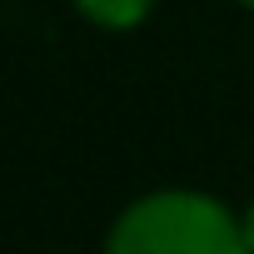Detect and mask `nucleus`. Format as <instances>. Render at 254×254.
Masks as SVG:
<instances>
[{
    "label": "nucleus",
    "instance_id": "obj_1",
    "mask_svg": "<svg viewBox=\"0 0 254 254\" xmlns=\"http://www.w3.org/2000/svg\"><path fill=\"white\" fill-rule=\"evenodd\" d=\"M105 254H249V244L224 199L204 190H150L115 214Z\"/></svg>",
    "mask_w": 254,
    "mask_h": 254
},
{
    "label": "nucleus",
    "instance_id": "obj_2",
    "mask_svg": "<svg viewBox=\"0 0 254 254\" xmlns=\"http://www.w3.org/2000/svg\"><path fill=\"white\" fill-rule=\"evenodd\" d=\"M80 10L85 25L105 30V35H125V30H140L155 15V0H70Z\"/></svg>",
    "mask_w": 254,
    "mask_h": 254
},
{
    "label": "nucleus",
    "instance_id": "obj_3",
    "mask_svg": "<svg viewBox=\"0 0 254 254\" xmlns=\"http://www.w3.org/2000/svg\"><path fill=\"white\" fill-rule=\"evenodd\" d=\"M239 224H244V244H249V254H254V199L244 204V214H239Z\"/></svg>",
    "mask_w": 254,
    "mask_h": 254
},
{
    "label": "nucleus",
    "instance_id": "obj_4",
    "mask_svg": "<svg viewBox=\"0 0 254 254\" xmlns=\"http://www.w3.org/2000/svg\"><path fill=\"white\" fill-rule=\"evenodd\" d=\"M239 5H249V10H254V0H239Z\"/></svg>",
    "mask_w": 254,
    "mask_h": 254
}]
</instances>
